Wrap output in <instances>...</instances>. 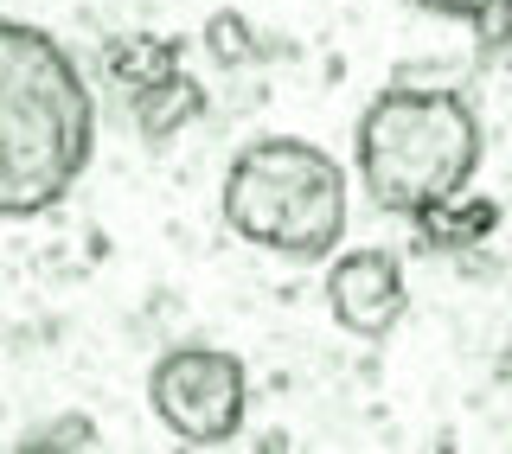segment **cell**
<instances>
[{"label": "cell", "mask_w": 512, "mask_h": 454, "mask_svg": "<svg viewBox=\"0 0 512 454\" xmlns=\"http://www.w3.org/2000/svg\"><path fill=\"white\" fill-rule=\"evenodd\" d=\"M148 410L173 442L224 448L250 416V371L224 346H167L148 371Z\"/></svg>", "instance_id": "4"}, {"label": "cell", "mask_w": 512, "mask_h": 454, "mask_svg": "<svg viewBox=\"0 0 512 454\" xmlns=\"http://www.w3.org/2000/svg\"><path fill=\"white\" fill-rule=\"evenodd\" d=\"M410 7L436 13V20H461V26H474L487 45L512 39V0H410Z\"/></svg>", "instance_id": "10"}, {"label": "cell", "mask_w": 512, "mask_h": 454, "mask_svg": "<svg viewBox=\"0 0 512 454\" xmlns=\"http://www.w3.org/2000/svg\"><path fill=\"white\" fill-rule=\"evenodd\" d=\"M199 39H205V52H212L224 71H237V64H250V58H256V32H250L244 13H231V7L212 13V20L199 26Z\"/></svg>", "instance_id": "11"}, {"label": "cell", "mask_w": 512, "mask_h": 454, "mask_svg": "<svg viewBox=\"0 0 512 454\" xmlns=\"http://www.w3.org/2000/svg\"><path fill=\"white\" fill-rule=\"evenodd\" d=\"M410 231H416V243H423V250H442V256H448V250H474L480 237L500 231V205H493L487 192L468 186V192H455V199H442L436 212H423Z\"/></svg>", "instance_id": "8"}, {"label": "cell", "mask_w": 512, "mask_h": 454, "mask_svg": "<svg viewBox=\"0 0 512 454\" xmlns=\"http://www.w3.org/2000/svg\"><path fill=\"white\" fill-rule=\"evenodd\" d=\"M218 212L231 237L288 263H320L346 243L352 186L327 148L301 135H256L231 154L218 186Z\"/></svg>", "instance_id": "3"}, {"label": "cell", "mask_w": 512, "mask_h": 454, "mask_svg": "<svg viewBox=\"0 0 512 454\" xmlns=\"http://www.w3.org/2000/svg\"><path fill=\"white\" fill-rule=\"evenodd\" d=\"M96 442H103V429H96L84 410H64V416L32 423L13 448H20V454H77V448H96Z\"/></svg>", "instance_id": "9"}, {"label": "cell", "mask_w": 512, "mask_h": 454, "mask_svg": "<svg viewBox=\"0 0 512 454\" xmlns=\"http://www.w3.org/2000/svg\"><path fill=\"white\" fill-rule=\"evenodd\" d=\"M487 128H480L474 96L448 84H384L359 109L352 128V160H359V192L384 218L416 224L442 199L474 186Z\"/></svg>", "instance_id": "2"}, {"label": "cell", "mask_w": 512, "mask_h": 454, "mask_svg": "<svg viewBox=\"0 0 512 454\" xmlns=\"http://www.w3.org/2000/svg\"><path fill=\"white\" fill-rule=\"evenodd\" d=\"M410 307L404 263L391 250H333L327 269V314L352 339H384Z\"/></svg>", "instance_id": "5"}, {"label": "cell", "mask_w": 512, "mask_h": 454, "mask_svg": "<svg viewBox=\"0 0 512 454\" xmlns=\"http://www.w3.org/2000/svg\"><path fill=\"white\" fill-rule=\"evenodd\" d=\"M180 64H186V39H173V32H122V39L103 45V77L116 84L122 103L135 90L160 84L167 71H180Z\"/></svg>", "instance_id": "7"}, {"label": "cell", "mask_w": 512, "mask_h": 454, "mask_svg": "<svg viewBox=\"0 0 512 454\" xmlns=\"http://www.w3.org/2000/svg\"><path fill=\"white\" fill-rule=\"evenodd\" d=\"M122 109H128V122H135V135H141V141H173L186 122H199L205 109H212V96H205V84L180 64V71H167L160 84L135 90Z\"/></svg>", "instance_id": "6"}, {"label": "cell", "mask_w": 512, "mask_h": 454, "mask_svg": "<svg viewBox=\"0 0 512 454\" xmlns=\"http://www.w3.org/2000/svg\"><path fill=\"white\" fill-rule=\"evenodd\" d=\"M96 154V90L45 26L0 13V218H39Z\"/></svg>", "instance_id": "1"}]
</instances>
